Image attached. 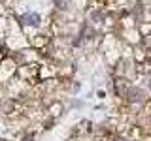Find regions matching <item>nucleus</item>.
<instances>
[{
  "mask_svg": "<svg viewBox=\"0 0 151 141\" xmlns=\"http://www.w3.org/2000/svg\"><path fill=\"white\" fill-rule=\"evenodd\" d=\"M2 55H6V53H4V51H2V49H0V58H2Z\"/></svg>",
  "mask_w": 151,
  "mask_h": 141,
  "instance_id": "2",
  "label": "nucleus"
},
{
  "mask_svg": "<svg viewBox=\"0 0 151 141\" xmlns=\"http://www.w3.org/2000/svg\"><path fill=\"white\" fill-rule=\"evenodd\" d=\"M21 23L23 25H30V26H38L40 25V17H38L36 13H28V15L21 17Z\"/></svg>",
  "mask_w": 151,
  "mask_h": 141,
  "instance_id": "1",
  "label": "nucleus"
}]
</instances>
